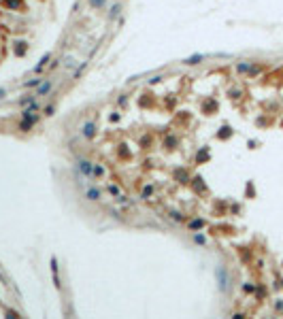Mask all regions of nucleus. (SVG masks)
Here are the masks:
<instances>
[{
    "instance_id": "10",
    "label": "nucleus",
    "mask_w": 283,
    "mask_h": 319,
    "mask_svg": "<svg viewBox=\"0 0 283 319\" xmlns=\"http://www.w3.org/2000/svg\"><path fill=\"white\" fill-rule=\"evenodd\" d=\"M32 126H34V124H32V121H28V119H21V121H19V130H21V132H30V130H32Z\"/></svg>"
},
{
    "instance_id": "6",
    "label": "nucleus",
    "mask_w": 283,
    "mask_h": 319,
    "mask_svg": "<svg viewBox=\"0 0 283 319\" xmlns=\"http://www.w3.org/2000/svg\"><path fill=\"white\" fill-rule=\"evenodd\" d=\"M51 87H53V81H51V79H43V83H41L39 90H36V96H45L47 91H51Z\"/></svg>"
},
{
    "instance_id": "18",
    "label": "nucleus",
    "mask_w": 283,
    "mask_h": 319,
    "mask_svg": "<svg viewBox=\"0 0 283 319\" xmlns=\"http://www.w3.org/2000/svg\"><path fill=\"white\" fill-rule=\"evenodd\" d=\"M104 2L106 0H90V6L92 9H100V6H104Z\"/></svg>"
},
{
    "instance_id": "17",
    "label": "nucleus",
    "mask_w": 283,
    "mask_h": 319,
    "mask_svg": "<svg viewBox=\"0 0 283 319\" xmlns=\"http://www.w3.org/2000/svg\"><path fill=\"white\" fill-rule=\"evenodd\" d=\"M151 194H153V185H145V189H143V198L147 200Z\"/></svg>"
},
{
    "instance_id": "3",
    "label": "nucleus",
    "mask_w": 283,
    "mask_h": 319,
    "mask_svg": "<svg viewBox=\"0 0 283 319\" xmlns=\"http://www.w3.org/2000/svg\"><path fill=\"white\" fill-rule=\"evenodd\" d=\"M217 281H219V289L222 291H226L228 289V273H226V268L224 266H217Z\"/></svg>"
},
{
    "instance_id": "13",
    "label": "nucleus",
    "mask_w": 283,
    "mask_h": 319,
    "mask_svg": "<svg viewBox=\"0 0 283 319\" xmlns=\"http://www.w3.org/2000/svg\"><path fill=\"white\" fill-rule=\"evenodd\" d=\"M41 83H43V79H39V77H36V79H32V81H26V83H24V87H39Z\"/></svg>"
},
{
    "instance_id": "19",
    "label": "nucleus",
    "mask_w": 283,
    "mask_h": 319,
    "mask_svg": "<svg viewBox=\"0 0 283 319\" xmlns=\"http://www.w3.org/2000/svg\"><path fill=\"white\" fill-rule=\"evenodd\" d=\"M236 70H238V72H247V70H249V64H247V62H240V64L236 66Z\"/></svg>"
},
{
    "instance_id": "5",
    "label": "nucleus",
    "mask_w": 283,
    "mask_h": 319,
    "mask_svg": "<svg viewBox=\"0 0 283 319\" xmlns=\"http://www.w3.org/2000/svg\"><path fill=\"white\" fill-rule=\"evenodd\" d=\"M100 194H102V191H100L98 187H88V189L83 191V198H88L90 202H96V200H100Z\"/></svg>"
},
{
    "instance_id": "21",
    "label": "nucleus",
    "mask_w": 283,
    "mask_h": 319,
    "mask_svg": "<svg viewBox=\"0 0 283 319\" xmlns=\"http://www.w3.org/2000/svg\"><path fill=\"white\" fill-rule=\"evenodd\" d=\"M170 217H173L175 221H183V215H181V213H177V211H170Z\"/></svg>"
},
{
    "instance_id": "24",
    "label": "nucleus",
    "mask_w": 283,
    "mask_h": 319,
    "mask_svg": "<svg viewBox=\"0 0 283 319\" xmlns=\"http://www.w3.org/2000/svg\"><path fill=\"white\" fill-rule=\"evenodd\" d=\"M115 200H117L119 204H128V198H126V196H119V198H115Z\"/></svg>"
},
{
    "instance_id": "22",
    "label": "nucleus",
    "mask_w": 283,
    "mask_h": 319,
    "mask_svg": "<svg viewBox=\"0 0 283 319\" xmlns=\"http://www.w3.org/2000/svg\"><path fill=\"white\" fill-rule=\"evenodd\" d=\"M175 145H177V136L166 138V147H175Z\"/></svg>"
},
{
    "instance_id": "20",
    "label": "nucleus",
    "mask_w": 283,
    "mask_h": 319,
    "mask_svg": "<svg viewBox=\"0 0 283 319\" xmlns=\"http://www.w3.org/2000/svg\"><path fill=\"white\" fill-rule=\"evenodd\" d=\"M194 243H198V245H204V243H207V238H204L202 234H194Z\"/></svg>"
},
{
    "instance_id": "7",
    "label": "nucleus",
    "mask_w": 283,
    "mask_h": 319,
    "mask_svg": "<svg viewBox=\"0 0 283 319\" xmlns=\"http://www.w3.org/2000/svg\"><path fill=\"white\" fill-rule=\"evenodd\" d=\"M202 60H204V55H202V53H196V55L185 57V60H183V64H188V66H196V64H200Z\"/></svg>"
},
{
    "instance_id": "14",
    "label": "nucleus",
    "mask_w": 283,
    "mask_h": 319,
    "mask_svg": "<svg viewBox=\"0 0 283 319\" xmlns=\"http://www.w3.org/2000/svg\"><path fill=\"white\" fill-rule=\"evenodd\" d=\"M119 11H121V4H115L109 13V19H115V15H119Z\"/></svg>"
},
{
    "instance_id": "15",
    "label": "nucleus",
    "mask_w": 283,
    "mask_h": 319,
    "mask_svg": "<svg viewBox=\"0 0 283 319\" xmlns=\"http://www.w3.org/2000/svg\"><path fill=\"white\" fill-rule=\"evenodd\" d=\"M34 98H36V96H26V98H21V100H19V104H21V106H28V104H32V102H34Z\"/></svg>"
},
{
    "instance_id": "23",
    "label": "nucleus",
    "mask_w": 283,
    "mask_h": 319,
    "mask_svg": "<svg viewBox=\"0 0 283 319\" xmlns=\"http://www.w3.org/2000/svg\"><path fill=\"white\" fill-rule=\"evenodd\" d=\"M109 191H111L113 196H119V187H115V185H109Z\"/></svg>"
},
{
    "instance_id": "25",
    "label": "nucleus",
    "mask_w": 283,
    "mask_h": 319,
    "mask_svg": "<svg viewBox=\"0 0 283 319\" xmlns=\"http://www.w3.org/2000/svg\"><path fill=\"white\" fill-rule=\"evenodd\" d=\"M4 94H6V91H4L2 87H0V98H4Z\"/></svg>"
},
{
    "instance_id": "1",
    "label": "nucleus",
    "mask_w": 283,
    "mask_h": 319,
    "mask_svg": "<svg viewBox=\"0 0 283 319\" xmlns=\"http://www.w3.org/2000/svg\"><path fill=\"white\" fill-rule=\"evenodd\" d=\"M36 111H41V106H39V102H32V104H28L24 111H21V119H28V121H32V124H36L41 117L36 115Z\"/></svg>"
},
{
    "instance_id": "9",
    "label": "nucleus",
    "mask_w": 283,
    "mask_h": 319,
    "mask_svg": "<svg viewBox=\"0 0 283 319\" xmlns=\"http://www.w3.org/2000/svg\"><path fill=\"white\" fill-rule=\"evenodd\" d=\"M104 166L102 164H94V170H92V179H98V177H104Z\"/></svg>"
},
{
    "instance_id": "4",
    "label": "nucleus",
    "mask_w": 283,
    "mask_h": 319,
    "mask_svg": "<svg viewBox=\"0 0 283 319\" xmlns=\"http://www.w3.org/2000/svg\"><path fill=\"white\" fill-rule=\"evenodd\" d=\"M81 136L83 138H94L96 136V124L94 121H85L81 126Z\"/></svg>"
},
{
    "instance_id": "16",
    "label": "nucleus",
    "mask_w": 283,
    "mask_h": 319,
    "mask_svg": "<svg viewBox=\"0 0 283 319\" xmlns=\"http://www.w3.org/2000/svg\"><path fill=\"white\" fill-rule=\"evenodd\" d=\"M53 113H55V106H53V104H47V106L43 109V115H47V117H51Z\"/></svg>"
},
{
    "instance_id": "8",
    "label": "nucleus",
    "mask_w": 283,
    "mask_h": 319,
    "mask_svg": "<svg viewBox=\"0 0 283 319\" xmlns=\"http://www.w3.org/2000/svg\"><path fill=\"white\" fill-rule=\"evenodd\" d=\"M49 60H51V55H49V53H45V55L41 57V62H39V64L34 66V72H36V75H39V72H41V70H43V68H45V66L49 64Z\"/></svg>"
},
{
    "instance_id": "11",
    "label": "nucleus",
    "mask_w": 283,
    "mask_h": 319,
    "mask_svg": "<svg viewBox=\"0 0 283 319\" xmlns=\"http://www.w3.org/2000/svg\"><path fill=\"white\" fill-rule=\"evenodd\" d=\"M202 226H204V219H194V221H189L188 224L189 230H198V228H202Z\"/></svg>"
},
{
    "instance_id": "12",
    "label": "nucleus",
    "mask_w": 283,
    "mask_h": 319,
    "mask_svg": "<svg viewBox=\"0 0 283 319\" xmlns=\"http://www.w3.org/2000/svg\"><path fill=\"white\" fill-rule=\"evenodd\" d=\"M85 68H88V62H81V64L77 66V70H75V75H73V77H75V79H79V77L83 75V70H85Z\"/></svg>"
},
{
    "instance_id": "2",
    "label": "nucleus",
    "mask_w": 283,
    "mask_h": 319,
    "mask_svg": "<svg viewBox=\"0 0 283 319\" xmlns=\"http://www.w3.org/2000/svg\"><path fill=\"white\" fill-rule=\"evenodd\" d=\"M77 170L83 175V177H88V179H92V170H94V164L90 162V160H85V158H79L77 160Z\"/></svg>"
}]
</instances>
